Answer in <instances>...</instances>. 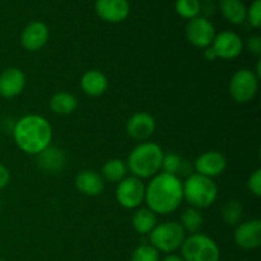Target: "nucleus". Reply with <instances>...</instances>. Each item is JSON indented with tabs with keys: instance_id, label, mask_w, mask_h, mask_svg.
I'll return each instance as SVG.
<instances>
[{
	"instance_id": "f257e3e1",
	"label": "nucleus",
	"mask_w": 261,
	"mask_h": 261,
	"mask_svg": "<svg viewBox=\"0 0 261 261\" xmlns=\"http://www.w3.org/2000/svg\"><path fill=\"white\" fill-rule=\"evenodd\" d=\"M182 182L177 176L161 172L145 186L144 201L155 214H170L182 203Z\"/></svg>"
},
{
	"instance_id": "f03ea898",
	"label": "nucleus",
	"mask_w": 261,
	"mask_h": 261,
	"mask_svg": "<svg viewBox=\"0 0 261 261\" xmlns=\"http://www.w3.org/2000/svg\"><path fill=\"white\" fill-rule=\"evenodd\" d=\"M13 139L22 152L37 155L51 145L53 127L41 115H25L14 125Z\"/></svg>"
},
{
	"instance_id": "7ed1b4c3",
	"label": "nucleus",
	"mask_w": 261,
	"mask_h": 261,
	"mask_svg": "<svg viewBox=\"0 0 261 261\" xmlns=\"http://www.w3.org/2000/svg\"><path fill=\"white\" fill-rule=\"evenodd\" d=\"M163 149L158 144L152 142L140 143L130 152L127 157V170L134 177L149 178L160 173L162 168Z\"/></svg>"
},
{
	"instance_id": "20e7f679",
	"label": "nucleus",
	"mask_w": 261,
	"mask_h": 261,
	"mask_svg": "<svg viewBox=\"0 0 261 261\" xmlns=\"http://www.w3.org/2000/svg\"><path fill=\"white\" fill-rule=\"evenodd\" d=\"M182 196L191 208L200 211L213 205L218 196V188L212 178L196 172L190 173L182 182Z\"/></svg>"
},
{
	"instance_id": "39448f33",
	"label": "nucleus",
	"mask_w": 261,
	"mask_h": 261,
	"mask_svg": "<svg viewBox=\"0 0 261 261\" xmlns=\"http://www.w3.org/2000/svg\"><path fill=\"white\" fill-rule=\"evenodd\" d=\"M181 257L185 261H219L221 250L209 236L203 233L190 234L181 245Z\"/></svg>"
},
{
	"instance_id": "423d86ee",
	"label": "nucleus",
	"mask_w": 261,
	"mask_h": 261,
	"mask_svg": "<svg viewBox=\"0 0 261 261\" xmlns=\"http://www.w3.org/2000/svg\"><path fill=\"white\" fill-rule=\"evenodd\" d=\"M186 239V232L184 231L180 222H165L157 224L149 233L150 245L158 252L165 254H173L177 251Z\"/></svg>"
},
{
	"instance_id": "0eeeda50",
	"label": "nucleus",
	"mask_w": 261,
	"mask_h": 261,
	"mask_svg": "<svg viewBox=\"0 0 261 261\" xmlns=\"http://www.w3.org/2000/svg\"><path fill=\"white\" fill-rule=\"evenodd\" d=\"M259 78L250 69H240L229 81V94L237 103H247L257 93Z\"/></svg>"
},
{
	"instance_id": "6e6552de",
	"label": "nucleus",
	"mask_w": 261,
	"mask_h": 261,
	"mask_svg": "<svg viewBox=\"0 0 261 261\" xmlns=\"http://www.w3.org/2000/svg\"><path fill=\"white\" fill-rule=\"evenodd\" d=\"M145 185L140 178L130 176L117 182L116 200L122 208L138 209L144 203Z\"/></svg>"
},
{
	"instance_id": "1a4fd4ad",
	"label": "nucleus",
	"mask_w": 261,
	"mask_h": 261,
	"mask_svg": "<svg viewBox=\"0 0 261 261\" xmlns=\"http://www.w3.org/2000/svg\"><path fill=\"white\" fill-rule=\"evenodd\" d=\"M185 35L189 42L198 48H206L212 45L216 37V28L206 17L193 18L188 22Z\"/></svg>"
},
{
	"instance_id": "9d476101",
	"label": "nucleus",
	"mask_w": 261,
	"mask_h": 261,
	"mask_svg": "<svg viewBox=\"0 0 261 261\" xmlns=\"http://www.w3.org/2000/svg\"><path fill=\"white\" fill-rule=\"evenodd\" d=\"M211 47L216 53L217 59L233 60L241 55L244 50V42L237 33L232 31H223L221 33H216Z\"/></svg>"
},
{
	"instance_id": "9b49d317",
	"label": "nucleus",
	"mask_w": 261,
	"mask_h": 261,
	"mask_svg": "<svg viewBox=\"0 0 261 261\" xmlns=\"http://www.w3.org/2000/svg\"><path fill=\"white\" fill-rule=\"evenodd\" d=\"M48 37H50V31L47 24L41 20H33L23 28L20 33V45L24 50L35 53L45 47Z\"/></svg>"
},
{
	"instance_id": "f8f14e48",
	"label": "nucleus",
	"mask_w": 261,
	"mask_h": 261,
	"mask_svg": "<svg viewBox=\"0 0 261 261\" xmlns=\"http://www.w3.org/2000/svg\"><path fill=\"white\" fill-rule=\"evenodd\" d=\"M96 14L103 22L121 23L129 17V0H96L94 3Z\"/></svg>"
},
{
	"instance_id": "ddd939ff",
	"label": "nucleus",
	"mask_w": 261,
	"mask_h": 261,
	"mask_svg": "<svg viewBox=\"0 0 261 261\" xmlns=\"http://www.w3.org/2000/svg\"><path fill=\"white\" fill-rule=\"evenodd\" d=\"M234 242L240 249L254 250L261 245V221L251 219L236 226L233 233Z\"/></svg>"
},
{
	"instance_id": "4468645a",
	"label": "nucleus",
	"mask_w": 261,
	"mask_h": 261,
	"mask_svg": "<svg viewBox=\"0 0 261 261\" xmlns=\"http://www.w3.org/2000/svg\"><path fill=\"white\" fill-rule=\"evenodd\" d=\"M196 173L205 177L213 178L222 175L227 168V160L221 152L217 150H209L199 155L195 161Z\"/></svg>"
},
{
	"instance_id": "2eb2a0df",
	"label": "nucleus",
	"mask_w": 261,
	"mask_h": 261,
	"mask_svg": "<svg viewBox=\"0 0 261 261\" xmlns=\"http://www.w3.org/2000/svg\"><path fill=\"white\" fill-rule=\"evenodd\" d=\"M25 87V74L20 69L10 66L0 73V96L14 98L19 96Z\"/></svg>"
},
{
	"instance_id": "dca6fc26",
	"label": "nucleus",
	"mask_w": 261,
	"mask_h": 261,
	"mask_svg": "<svg viewBox=\"0 0 261 261\" xmlns=\"http://www.w3.org/2000/svg\"><path fill=\"white\" fill-rule=\"evenodd\" d=\"M155 130V120L147 112L134 114L126 122V133L135 140H147L153 135Z\"/></svg>"
},
{
	"instance_id": "f3484780",
	"label": "nucleus",
	"mask_w": 261,
	"mask_h": 261,
	"mask_svg": "<svg viewBox=\"0 0 261 261\" xmlns=\"http://www.w3.org/2000/svg\"><path fill=\"white\" fill-rule=\"evenodd\" d=\"M75 188L83 195L98 196L105 190V180L96 171L84 170L75 177Z\"/></svg>"
},
{
	"instance_id": "a211bd4d",
	"label": "nucleus",
	"mask_w": 261,
	"mask_h": 261,
	"mask_svg": "<svg viewBox=\"0 0 261 261\" xmlns=\"http://www.w3.org/2000/svg\"><path fill=\"white\" fill-rule=\"evenodd\" d=\"M37 166L46 173H59L64 168L66 157L61 149L56 147H47L37 155Z\"/></svg>"
},
{
	"instance_id": "6ab92c4d",
	"label": "nucleus",
	"mask_w": 261,
	"mask_h": 261,
	"mask_svg": "<svg viewBox=\"0 0 261 261\" xmlns=\"http://www.w3.org/2000/svg\"><path fill=\"white\" fill-rule=\"evenodd\" d=\"M81 88L91 97L102 96L109 88V79L101 70L92 69L82 75Z\"/></svg>"
},
{
	"instance_id": "aec40b11",
	"label": "nucleus",
	"mask_w": 261,
	"mask_h": 261,
	"mask_svg": "<svg viewBox=\"0 0 261 261\" xmlns=\"http://www.w3.org/2000/svg\"><path fill=\"white\" fill-rule=\"evenodd\" d=\"M219 9L227 22L232 24H242L246 20V5L242 0H221Z\"/></svg>"
},
{
	"instance_id": "412c9836",
	"label": "nucleus",
	"mask_w": 261,
	"mask_h": 261,
	"mask_svg": "<svg viewBox=\"0 0 261 261\" xmlns=\"http://www.w3.org/2000/svg\"><path fill=\"white\" fill-rule=\"evenodd\" d=\"M48 107L56 115H70L78 107V101L69 92H58L50 98Z\"/></svg>"
},
{
	"instance_id": "4be33fe9",
	"label": "nucleus",
	"mask_w": 261,
	"mask_h": 261,
	"mask_svg": "<svg viewBox=\"0 0 261 261\" xmlns=\"http://www.w3.org/2000/svg\"><path fill=\"white\" fill-rule=\"evenodd\" d=\"M133 228L139 234H149L157 226V214L148 208H139L132 218Z\"/></svg>"
},
{
	"instance_id": "5701e85b",
	"label": "nucleus",
	"mask_w": 261,
	"mask_h": 261,
	"mask_svg": "<svg viewBox=\"0 0 261 261\" xmlns=\"http://www.w3.org/2000/svg\"><path fill=\"white\" fill-rule=\"evenodd\" d=\"M102 178L109 182H120L126 177L127 166L120 158H112L109 160L102 166Z\"/></svg>"
},
{
	"instance_id": "b1692460",
	"label": "nucleus",
	"mask_w": 261,
	"mask_h": 261,
	"mask_svg": "<svg viewBox=\"0 0 261 261\" xmlns=\"http://www.w3.org/2000/svg\"><path fill=\"white\" fill-rule=\"evenodd\" d=\"M204 223L203 214L196 208H188L181 216L180 224L182 226L184 231L190 232L191 234L198 233Z\"/></svg>"
},
{
	"instance_id": "393cba45",
	"label": "nucleus",
	"mask_w": 261,
	"mask_h": 261,
	"mask_svg": "<svg viewBox=\"0 0 261 261\" xmlns=\"http://www.w3.org/2000/svg\"><path fill=\"white\" fill-rule=\"evenodd\" d=\"M244 217V205L239 200H228L222 209V218L228 226H239Z\"/></svg>"
},
{
	"instance_id": "a878e982",
	"label": "nucleus",
	"mask_w": 261,
	"mask_h": 261,
	"mask_svg": "<svg viewBox=\"0 0 261 261\" xmlns=\"http://www.w3.org/2000/svg\"><path fill=\"white\" fill-rule=\"evenodd\" d=\"M186 162L182 160V157L176 153H167V154L163 155V161H162V168L163 172L170 173V175L177 176L182 175V173L188 172L186 170Z\"/></svg>"
},
{
	"instance_id": "bb28decb",
	"label": "nucleus",
	"mask_w": 261,
	"mask_h": 261,
	"mask_svg": "<svg viewBox=\"0 0 261 261\" xmlns=\"http://www.w3.org/2000/svg\"><path fill=\"white\" fill-rule=\"evenodd\" d=\"M175 10L181 18L190 20L200 15L201 3L200 0H176Z\"/></svg>"
},
{
	"instance_id": "cd10ccee",
	"label": "nucleus",
	"mask_w": 261,
	"mask_h": 261,
	"mask_svg": "<svg viewBox=\"0 0 261 261\" xmlns=\"http://www.w3.org/2000/svg\"><path fill=\"white\" fill-rule=\"evenodd\" d=\"M130 261H160V252L152 245H139L133 251Z\"/></svg>"
},
{
	"instance_id": "c85d7f7f",
	"label": "nucleus",
	"mask_w": 261,
	"mask_h": 261,
	"mask_svg": "<svg viewBox=\"0 0 261 261\" xmlns=\"http://www.w3.org/2000/svg\"><path fill=\"white\" fill-rule=\"evenodd\" d=\"M246 20L254 28L261 27V0H254L246 9Z\"/></svg>"
},
{
	"instance_id": "c756f323",
	"label": "nucleus",
	"mask_w": 261,
	"mask_h": 261,
	"mask_svg": "<svg viewBox=\"0 0 261 261\" xmlns=\"http://www.w3.org/2000/svg\"><path fill=\"white\" fill-rule=\"evenodd\" d=\"M247 189L256 198L261 196V168H257L247 178Z\"/></svg>"
},
{
	"instance_id": "7c9ffc66",
	"label": "nucleus",
	"mask_w": 261,
	"mask_h": 261,
	"mask_svg": "<svg viewBox=\"0 0 261 261\" xmlns=\"http://www.w3.org/2000/svg\"><path fill=\"white\" fill-rule=\"evenodd\" d=\"M247 50L255 56H261V37L260 36H252V37L247 38Z\"/></svg>"
},
{
	"instance_id": "2f4dec72",
	"label": "nucleus",
	"mask_w": 261,
	"mask_h": 261,
	"mask_svg": "<svg viewBox=\"0 0 261 261\" xmlns=\"http://www.w3.org/2000/svg\"><path fill=\"white\" fill-rule=\"evenodd\" d=\"M10 181V172L3 163H0V190L7 188Z\"/></svg>"
},
{
	"instance_id": "473e14b6",
	"label": "nucleus",
	"mask_w": 261,
	"mask_h": 261,
	"mask_svg": "<svg viewBox=\"0 0 261 261\" xmlns=\"http://www.w3.org/2000/svg\"><path fill=\"white\" fill-rule=\"evenodd\" d=\"M204 56H205L206 60H209V61H214L217 59L216 53H214L213 48H212L211 46H209V47H206V48H204Z\"/></svg>"
},
{
	"instance_id": "72a5a7b5",
	"label": "nucleus",
	"mask_w": 261,
	"mask_h": 261,
	"mask_svg": "<svg viewBox=\"0 0 261 261\" xmlns=\"http://www.w3.org/2000/svg\"><path fill=\"white\" fill-rule=\"evenodd\" d=\"M162 261H185L182 259L181 256H178V255H175V254H168L167 256L165 257Z\"/></svg>"
},
{
	"instance_id": "f704fd0d",
	"label": "nucleus",
	"mask_w": 261,
	"mask_h": 261,
	"mask_svg": "<svg viewBox=\"0 0 261 261\" xmlns=\"http://www.w3.org/2000/svg\"><path fill=\"white\" fill-rule=\"evenodd\" d=\"M254 73H255V75H256L257 78L260 79V76H261V60L257 61V64H256V71H254Z\"/></svg>"
},
{
	"instance_id": "c9c22d12",
	"label": "nucleus",
	"mask_w": 261,
	"mask_h": 261,
	"mask_svg": "<svg viewBox=\"0 0 261 261\" xmlns=\"http://www.w3.org/2000/svg\"><path fill=\"white\" fill-rule=\"evenodd\" d=\"M0 212H2V200H0Z\"/></svg>"
},
{
	"instance_id": "e433bc0d",
	"label": "nucleus",
	"mask_w": 261,
	"mask_h": 261,
	"mask_svg": "<svg viewBox=\"0 0 261 261\" xmlns=\"http://www.w3.org/2000/svg\"><path fill=\"white\" fill-rule=\"evenodd\" d=\"M0 251H2V241H0Z\"/></svg>"
},
{
	"instance_id": "4c0bfd02",
	"label": "nucleus",
	"mask_w": 261,
	"mask_h": 261,
	"mask_svg": "<svg viewBox=\"0 0 261 261\" xmlns=\"http://www.w3.org/2000/svg\"><path fill=\"white\" fill-rule=\"evenodd\" d=\"M0 261H8V260H5V259H0Z\"/></svg>"
}]
</instances>
